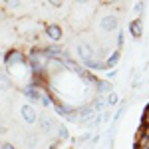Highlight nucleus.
<instances>
[{
    "label": "nucleus",
    "instance_id": "f257e3e1",
    "mask_svg": "<svg viewBox=\"0 0 149 149\" xmlns=\"http://www.w3.org/2000/svg\"><path fill=\"white\" fill-rule=\"evenodd\" d=\"M2 64L6 66V70H14L16 66L26 68V56H24L18 48H10L8 52H4V56H2Z\"/></svg>",
    "mask_w": 149,
    "mask_h": 149
},
{
    "label": "nucleus",
    "instance_id": "f03ea898",
    "mask_svg": "<svg viewBox=\"0 0 149 149\" xmlns=\"http://www.w3.org/2000/svg\"><path fill=\"white\" fill-rule=\"evenodd\" d=\"M76 50H78V56H80L81 64H84V62H90V60H95V58H97V54L93 52V48L90 46L88 42H80ZM97 60H100V58H97Z\"/></svg>",
    "mask_w": 149,
    "mask_h": 149
},
{
    "label": "nucleus",
    "instance_id": "7ed1b4c3",
    "mask_svg": "<svg viewBox=\"0 0 149 149\" xmlns=\"http://www.w3.org/2000/svg\"><path fill=\"white\" fill-rule=\"evenodd\" d=\"M44 32H46V36H48V40H52L54 44L56 42H60L62 38H64V30H62V26L60 24H46L44 26Z\"/></svg>",
    "mask_w": 149,
    "mask_h": 149
},
{
    "label": "nucleus",
    "instance_id": "20e7f679",
    "mask_svg": "<svg viewBox=\"0 0 149 149\" xmlns=\"http://www.w3.org/2000/svg\"><path fill=\"white\" fill-rule=\"evenodd\" d=\"M20 115H22V119L28 123V125H32L38 121V113H36V107L34 105H30V103H24L22 107H20Z\"/></svg>",
    "mask_w": 149,
    "mask_h": 149
},
{
    "label": "nucleus",
    "instance_id": "39448f33",
    "mask_svg": "<svg viewBox=\"0 0 149 149\" xmlns=\"http://www.w3.org/2000/svg\"><path fill=\"white\" fill-rule=\"evenodd\" d=\"M117 16L115 14H107V16H103V18H100V30H103V32H113V30H117Z\"/></svg>",
    "mask_w": 149,
    "mask_h": 149
},
{
    "label": "nucleus",
    "instance_id": "423d86ee",
    "mask_svg": "<svg viewBox=\"0 0 149 149\" xmlns=\"http://www.w3.org/2000/svg\"><path fill=\"white\" fill-rule=\"evenodd\" d=\"M22 93L30 100V102H40V93H42V92H40V88H36L34 84L30 81L28 86H24V88H22Z\"/></svg>",
    "mask_w": 149,
    "mask_h": 149
},
{
    "label": "nucleus",
    "instance_id": "0eeeda50",
    "mask_svg": "<svg viewBox=\"0 0 149 149\" xmlns=\"http://www.w3.org/2000/svg\"><path fill=\"white\" fill-rule=\"evenodd\" d=\"M127 30H129V34L133 36V38H141V36H143V20H141V18L131 20L129 26H127Z\"/></svg>",
    "mask_w": 149,
    "mask_h": 149
},
{
    "label": "nucleus",
    "instance_id": "6e6552de",
    "mask_svg": "<svg viewBox=\"0 0 149 149\" xmlns=\"http://www.w3.org/2000/svg\"><path fill=\"white\" fill-rule=\"evenodd\" d=\"M62 64H64V68H68L70 72H74V74H76V76H80L81 78V74H84V68H81L80 64H78V62H76V60H72V58H64V60H62Z\"/></svg>",
    "mask_w": 149,
    "mask_h": 149
},
{
    "label": "nucleus",
    "instance_id": "1a4fd4ad",
    "mask_svg": "<svg viewBox=\"0 0 149 149\" xmlns=\"http://www.w3.org/2000/svg\"><path fill=\"white\" fill-rule=\"evenodd\" d=\"M119 60H121V52H119V50H113L109 56L103 60V62H105V68H107V70H113L115 66L119 64Z\"/></svg>",
    "mask_w": 149,
    "mask_h": 149
},
{
    "label": "nucleus",
    "instance_id": "9d476101",
    "mask_svg": "<svg viewBox=\"0 0 149 149\" xmlns=\"http://www.w3.org/2000/svg\"><path fill=\"white\" fill-rule=\"evenodd\" d=\"M38 121H40V129H42L44 133H50V131H52V129L56 127V121H54V119H52L50 115H42V117H40Z\"/></svg>",
    "mask_w": 149,
    "mask_h": 149
},
{
    "label": "nucleus",
    "instance_id": "9b49d317",
    "mask_svg": "<svg viewBox=\"0 0 149 149\" xmlns=\"http://www.w3.org/2000/svg\"><path fill=\"white\" fill-rule=\"evenodd\" d=\"M97 70V72H107V68H105V62L103 60H90V62H84V70Z\"/></svg>",
    "mask_w": 149,
    "mask_h": 149
},
{
    "label": "nucleus",
    "instance_id": "f8f14e48",
    "mask_svg": "<svg viewBox=\"0 0 149 149\" xmlns=\"http://www.w3.org/2000/svg\"><path fill=\"white\" fill-rule=\"evenodd\" d=\"M54 109H56V113L58 115H62V117H66V115L72 111V105H68V103H64V102H60V100H54Z\"/></svg>",
    "mask_w": 149,
    "mask_h": 149
},
{
    "label": "nucleus",
    "instance_id": "ddd939ff",
    "mask_svg": "<svg viewBox=\"0 0 149 149\" xmlns=\"http://www.w3.org/2000/svg\"><path fill=\"white\" fill-rule=\"evenodd\" d=\"M93 88L97 90V95H102V93H109L113 86H111V81H109V80H97V84H95Z\"/></svg>",
    "mask_w": 149,
    "mask_h": 149
},
{
    "label": "nucleus",
    "instance_id": "4468645a",
    "mask_svg": "<svg viewBox=\"0 0 149 149\" xmlns=\"http://www.w3.org/2000/svg\"><path fill=\"white\" fill-rule=\"evenodd\" d=\"M8 90H12V78L0 70V92H8Z\"/></svg>",
    "mask_w": 149,
    "mask_h": 149
},
{
    "label": "nucleus",
    "instance_id": "2eb2a0df",
    "mask_svg": "<svg viewBox=\"0 0 149 149\" xmlns=\"http://www.w3.org/2000/svg\"><path fill=\"white\" fill-rule=\"evenodd\" d=\"M64 70V64H62V60H48L46 64V74H58V72H62Z\"/></svg>",
    "mask_w": 149,
    "mask_h": 149
},
{
    "label": "nucleus",
    "instance_id": "dca6fc26",
    "mask_svg": "<svg viewBox=\"0 0 149 149\" xmlns=\"http://www.w3.org/2000/svg\"><path fill=\"white\" fill-rule=\"evenodd\" d=\"M103 107H105V100H103L102 95H97V97L92 102V109L95 111V113H103Z\"/></svg>",
    "mask_w": 149,
    "mask_h": 149
},
{
    "label": "nucleus",
    "instance_id": "f3484780",
    "mask_svg": "<svg viewBox=\"0 0 149 149\" xmlns=\"http://www.w3.org/2000/svg\"><path fill=\"white\" fill-rule=\"evenodd\" d=\"M24 141H26V145H28V147L32 149V147H36V145H38V143H40V139L36 137L34 133H28V135H26V139H24Z\"/></svg>",
    "mask_w": 149,
    "mask_h": 149
},
{
    "label": "nucleus",
    "instance_id": "a211bd4d",
    "mask_svg": "<svg viewBox=\"0 0 149 149\" xmlns=\"http://www.w3.org/2000/svg\"><path fill=\"white\" fill-rule=\"evenodd\" d=\"M119 103V95L115 92H109L107 93V105H117Z\"/></svg>",
    "mask_w": 149,
    "mask_h": 149
},
{
    "label": "nucleus",
    "instance_id": "6ab92c4d",
    "mask_svg": "<svg viewBox=\"0 0 149 149\" xmlns=\"http://www.w3.org/2000/svg\"><path fill=\"white\" fill-rule=\"evenodd\" d=\"M141 125L149 127V103L145 105V109H143V115H141Z\"/></svg>",
    "mask_w": 149,
    "mask_h": 149
},
{
    "label": "nucleus",
    "instance_id": "aec40b11",
    "mask_svg": "<svg viewBox=\"0 0 149 149\" xmlns=\"http://www.w3.org/2000/svg\"><path fill=\"white\" fill-rule=\"evenodd\" d=\"M58 137L60 139H68L70 137V131L66 125H58Z\"/></svg>",
    "mask_w": 149,
    "mask_h": 149
},
{
    "label": "nucleus",
    "instance_id": "412c9836",
    "mask_svg": "<svg viewBox=\"0 0 149 149\" xmlns=\"http://www.w3.org/2000/svg\"><path fill=\"white\" fill-rule=\"evenodd\" d=\"M133 10L137 12V14H141V12L145 10V2H135L133 4Z\"/></svg>",
    "mask_w": 149,
    "mask_h": 149
},
{
    "label": "nucleus",
    "instance_id": "4be33fe9",
    "mask_svg": "<svg viewBox=\"0 0 149 149\" xmlns=\"http://www.w3.org/2000/svg\"><path fill=\"white\" fill-rule=\"evenodd\" d=\"M121 46H123V32H117V46H115V50L121 52Z\"/></svg>",
    "mask_w": 149,
    "mask_h": 149
},
{
    "label": "nucleus",
    "instance_id": "5701e85b",
    "mask_svg": "<svg viewBox=\"0 0 149 149\" xmlns=\"http://www.w3.org/2000/svg\"><path fill=\"white\" fill-rule=\"evenodd\" d=\"M6 133V123H4V119L0 117V135H4Z\"/></svg>",
    "mask_w": 149,
    "mask_h": 149
},
{
    "label": "nucleus",
    "instance_id": "b1692460",
    "mask_svg": "<svg viewBox=\"0 0 149 149\" xmlns=\"http://www.w3.org/2000/svg\"><path fill=\"white\" fill-rule=\"evenodd\" d=\"M62 4H64V2H58V0H54V2L50 0V2H48V6H52V8H60Z\"/></svg>",
    "mask_w": 149,
    "mask_h": 149
},
{
    "label": "nucleus",
    "instance_id": "393cba45",
    "mask_svg": "<svg viewBox=\"0 0 149 149\" xmlns=\"http://www.w3.org/2000/svg\"><path fill=\"white\" fill-rule=\"evenodd\" d=\"M0 149H16V147H14L12 143H2V145H0Z\"/></svg>",
    "mask_w": 149,
    "mask_h": 149
},
{
    "label": "nucleus",
    "instance_id": "a878e982",
    "mask_svg": "<svg viewBox=\"0 0 149 149\" xmlns=\"http://www.w3.org/2000/svg\"><path fill=\"white\" fill-rule=\"evenodd\" d=\"M90 139H92V133H86V135H81L80 141H90Z\"/></svg>",
    "mask_w": 149,
    "mask_h": 149
},
{
    "label": "nucleus",
    "instance_id": "bb28decb",
    "mask_svg": "<svg viewBox=\"0 0 149 149\" xmlns=\"http://www.w3.org/2000/svg\"><path fill=\"white\" fill-rule=\"evenodd\" d=\"M66 149H70V147H66Z\"/></svg>",
    "mask_w": 149,
    "mask_h": 149
}]
</instances>
